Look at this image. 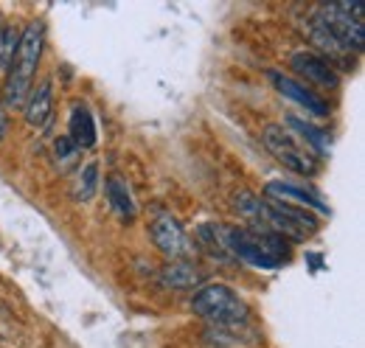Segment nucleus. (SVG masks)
<instances>
[{
    "mask_svg": "<svg viewBox=\"0 0 365 348\" xmlns=\"http://www.w3.org/2000/svg\"><path fill=\"white\" fill-rule=\"evenodd\" d=\"M320 26L334 34L349 51L363 48V3H329L318 9Z\"/></svg>",
    "mask_w": 365,
    "mask_h": 348,
    "instance_id": "obj_4",
    "label": "nucleus"
},
{
    "mask_svg": "<svg viewBox=\"0 0 365 348\" xmlns=\"http://www.w3.org/2000/svg\"><path fill=\"white\" fill-rule=\"evenodd\" d=\"M262 140H264L267 152L273 155L284 169H289V172L295 174H307V177H312V174L318 172V158L307 146H301L287 130L267 127V130L262 132Z\"/></svg>",
    "mask_w": 365,
    "mask_h": 348,
    "instance_id": "obj_5",
    "label": "nucleus"
},
{
    "mask_svg": "<svg viewBox=\"0 0 365 348\" xmlns=\"http://www.w3.org/2000/svg\"><path fill=\"white\" fill-rule=\"evenodd\" d=\"M152 242L166 259L172 261H185L194 253L191 239L185 236V230L175 217H158L152 222Z\"/></svg>",
    "mask_w": 365,
    "mask_h": 348,
    "instance_id": "obj_6",
    "label": "nucleus"
},
{
    "mask_svg": "<svg viewBox=\"0 0 365 348\" xmlns=\"http://www.w3.org/2000/svg\"><path fill=\"white\" fill-rule=\"evenodd\" d=\"M270 82H273L275 90H278L281 96L298 101L304 110H309V113H315V116H329V104L320 98L318 93H312L309 87H304L301 82H295V79H289V76H284V73H275V71L270 73Z\"/></svg>",
    "mask_w": 365,
    "mask_h": 348,
    "instance_id": "obj_8",
    "label": "nucleus"
},
{
    "mask_svg": "<svg viewBox=\"0 0 365 348\" xmlns=\"http://www.w3.org/2000/svg\"><path fill=\"white\" fill-rule=\"evenodd\" d=\"M289 65H292V71H295L298 76H304L309 85L329 87V90L340 85L337 71H334L320 53H315V51H298V53H292Z\"/></svg>",
    "mask_w": 365,
    "mask_h": 348,
    "instance_id": "obj_7",
    "label": "nucleus"
},
{
    "mask_svg": "<svg viewBox=\"0 0 365 348\" xmlns=\"http://www.w3.org/2000/svg\"><path fill=\"white\" fill-rule=\"evenodd\" d=\"M309 37H312V43L318 45L320 51H326L323 59H326L331 68H334V65H340V68H351V51L340 43L334 34H329L318 20H312V26H309Z\"/></svg>",
    "mask_w": 365,
    "mask_h": 348,
    "instance_id": "obj_10",
    "label": "nucleus"
},
{
    "mask_svg": "<svg viewBox=\"0 0 365 348\" xmlns=\"http://www.w3.org/2000/svg\"><path fill=\"white\" fill-rule=\"evenodd\" d=\"M222 247L228 256L247 261L262 270H275L289 259V245L281 233L273 230H250V227H222Z\"/></svg>",
    "mask_w": 365,
    "mask_h": 348,
    "instance_id": "obj_1",
    "label": "nucleus"
},
{
    "mask_svg": "<svg viewBox=\"0 0 365 348\" xmlns=\"http://www.w3.org/2000/svg\"><path fill=\"white\" fill-rule=\"evenodd\" d=\"M107 200L113 205V211L121 219H135V203H133V194L127 188V183L118 177V174H110L107 177Z\"/></svg>",
    "mask_w": 365,
    "mask_h": 348,
    "instance_id": "obj_14",
    "label": "nucleus"
},
{
    "mask_svg": "<svg viewBox=\"0 0 365 348\" xmlns=\"http://www.w3.org/2000/svg\"><path fill=\"white\" fill-rule=\"evenodd\" d=\"M96 185H98V163H88L73 180V197L79 203H91L96 197Z\"/></svg>",
    "mask_w": 365,
    "mask_h": 348,
    "instance_id": "obj_15",
    "label": "nucleus"
},
{
    "mask_svg": "<svg viewBox=\"0 0 365 348\" xmlns=\"http://www.w3.org/2000/svg\"><path fill=\"white\" fill-rule=\"evenodd\" d=\"M264 194L273 203H287V205H295V208H312L318 214H329V208L320 203L315 194H309V191H304V188H298L292 183H267Z\"/></svg>",
    "mask_w": 365,
    "mask_h": 348,
    "instance_id": "obj_9",
    "label": "nucleus"
},
{
    "mask_svg": "<svg viewBox=\"0 0 365 348\" xmlns=\"http://www.w3.org/2000/svg\"><path fill=\"white\" fill-rule=\"evenodd\" d=\"M200 281H202V272L194 264H188V261H172L160 272V284L166 290H191Z\"/></svg>",
    "mask_w": 365,
    "mask_h": 348,
    "instance_id": "obj_11",
    "label": "nucleus"
},
{
    "mask_svg": "<svg viewBox=\"0 0 365 348\" xmlns=\"http://www.w3.org/2000/svg\"><path fill=\"white\" fill-rule=\"evenodd\" d=\"M43 37L46 31L40 23H31L20 34V43H17L11 68H9V82H6V104L14 110L26 107V98L31 93V82H34V73L43 56Z\"/></svg>",
    "mask_w": 365,
    "mask_h": 348,
    "instance_id": "obj_2",
    "label": "nucleus"
},
{
    "mask_svg": "<svg viewBox=\"0 0 365 348\" xmlns=\"http://www.w3.org/2000/svg\"><path fill=\"white\" fill-rule=\"evenodd\" d=\"M191 312L205 317L211 326H236L247 320V304L225 284H205L194 295Z\"/></svg>",
    "mask_w": 365,
    "mask_h": 348,
    "instance_id": "obj_3",
    "label": "nucleus"
},
{
    "mask_svg": "<svg viewBox=\"0 0 365 348\" xmlns=\"http://www.w3.org/2000/svg\"><path fill=\"white\" fill-rule=\"evenodd\" d=\"M51 110H53L51 82H43V85H37V90H31L29 98H26V121L31 127H43L51 118Z\"/></svg>",
    "mask_w": 365,
    "mask_h": 348,
    "instance_id": "obj_13",
    "label": "nucleus"
},
{
    "mask_svg": "<svg viewBox=\"0 0 365 348\" xmlns=\"http://www.w3.org/2000/svg\"><path fill=\"white\" fill-rule=\"evenodd\" d=\"M17 43H20V34L14 29H0V76L9 73L11 68V59H14V51H17Z\"/></svg>",
    "mask_w": 365,
    "mask_h": 348,
    "instance_id": "obj_17",
    "label": "nucleus"
},
{
    "mask_svg": "<svg viewBox=\"0 0 365 348\" xmlns=\"http://www.w3.org/2000/svg\"><path fill=\"white\" fill-rule=\"evenodd\" d=\"M6 138V116H3V110H0V140Z\"/></svg>",
    "mask_w": 365,
    "mask_h": 348,
    "instance_id": "obj_19",
    "label": "nucleus"
},
{
    "mask_svg": "<svg viewBox=\"0 0 365 348\" xmlns=\"http://www.w3.org/2000/svg\"><path fill=\"white\" fill-rule=\"evenodd\" d=\"M68 130H71V135H68V138H71V140H73L79 149H91L93 143H96V124H93L91 110H88L85 104H73Z\"/></svg>",
    "mask_w": 365,
    "mask_h": 348,
    "instance_id": "obj_12",
    "label": "nucleus"
},
{
    "mask_svg": "<svg viewBox=\"0 0 365 348\" xmlns=\"http://www.w3.org/2000/svg\"><path fill=\"white\" fill-rule=\"evenodd\" d=\"M287 121H289V127H295V130H298L304 138H307V140H309V146H312L318 155H326V152L331 149V138H329L323 130L312 127V124H307V121H301V118H295V116H289Z\"/></svg>",
    "mask_w": 365,
    "mask_h": 348,
    "instance_id": "obj_16",
    "label": "nucleus"
},
{
    "mask_svg": "<svg viewBox=\"0 0 365 348\" xmlns=\"http://www.w3.org/2000/svg\"><path fill=\"white\" fill-rule=\"evenodd\" d=\"M53 155H56L59 166H62V169H68V166L76 160L79 146H76V143H73L68 135H62V138H56V140H53Z\"/></svg>",
    "mask_w": 365,
    "mask_h": 348,
    "instance_id": "obj_18",
    "label": "nucleus"
}]
</instances>
